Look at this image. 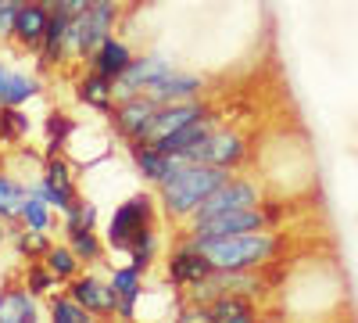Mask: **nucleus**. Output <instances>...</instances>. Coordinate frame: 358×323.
<instances>
[{
    "mask_svg": "<svg viewBox=\"0 0 358 323\" xmlns=\"http://www.w3.org/2000/svg\"><path fill=\"white\" fill-rule=\"evenodd\" d=\"M215 270H262L273 262L283 238L273 230H248V233H226V238H190Z\"/></svg>",
    "mask_w": 358,
    "mask_h": 323,
    "instance_id": "1",
    "label": "nucleus"
},
{
    "mask_svg": "<svg viewBox=\"0 0 358 323\" xmlns=\"http://www.w3.org/2000/svg\"><path fill=\"white\" fill-rule=\"evenodd\" d=\"M233 176V169L222 165H204V162H187L172 180L158 184V198H162V209L169 219H190L201 201L212 194L215 187H222Z\"/></svg>",
    "mask_w": 358,
    "mask_h": 323,
    "instance_id": "2",
    "label": "nucleus"
},
{
    "mask_svg": "<svg viewBox=\"0 0 358 323\" xmlns=\"http://www.w3.org/2000/svg\"><path fill=\"white\" fill-rule=\"evenodd\" d=\"M115 18H118V4L115 0H94L83 15L72 18V29H69V54H94L115 29Z\"/></svg>",
    "mask_w": 358,
    "mask_h": 323,
    "instance_id": "3",
    "label": "nucleus"
},
{
    "mask_svg": "<svg viewBox=\"0 0 358 323\" xmlns=\"http://www.w3.org/2000/svg\"><path fill=\"white\" fill-rule=\"evenodd\" d=\"M276 209L265 205H248V209H233V212H219L208 219H194L190 223V238H226V233H248V230H265L273 223Z\"/></svg>",
    "mask_w": 358,
    "mask_h": 323,
    "instance_id": "4",
    "label": "nucleus"
},
{
    "mask_svg": "<svg viewBox=\"0 0 358 323\" xmlns=\"http://www.w3.org/2000/svg\"><path fill=\"white\" fill-rule=\"evenodd\" d=\"M143 226H155V201L147 198V194H133L129 201H122V205L111 212V223H108L104 241H108V248L126 252L129 241L136 238Z\"/></svg>",
    "mask_w": 358,
    "mask_h": 323,
    "instance_id": "5",
    "label": "nucleus"
},
{
    "mask_svg": "<svg viewBox=\"0 0 358 323\" xmlns=\"http://www.w3.org/2000/svg\"><path fill=\"white\" fill-rule=\"evenodd\" d=\"M158 108H162V104H158L151 94L122 97V101H118V108H111L115 133L122 137L126 144H129V140H147V137H151V126H155Z\"/></svg>",
    "mask_w": 358,
    "mask_h": 323,
    "instance_id": "6",
    "label": "nucleus"
},
{
    "mask_svg": "<svg viewBox=\"0 0 358 323\" xmlns=\"http://www.w3.org/2000/svg\"><path fill=\"white\" fill-rule=\"evenodd\" d=\"M248 158V137L236 130H212V137L201 140L197 148L187 155V162H204V165H222L236 169Z\"/></svg>",
    "mask_w": 358,
    "mask_h": 323,
    "instance_id": "7",
    "label": "nucleus"
},
{
    "mask_svg": "<svg viewBox=\"0 0 358 323\" xmlns=\"http://www.w3.org/2000/svg\"><path fill=\"white\" fill-rule=\"evenodd\" d=\"M248 205H262L258 184L241 180V176H229L222 187H215L212 194L201 201V209L190 216V223L194 219H208V216H219V212H233V209H248Z\"/></svg>",
    "mask_w": 358,
    "mask_h": 323,
    "instance_id": "8",
    "label": "nucleus"
},
{
    "mask_svg": "<svg viewBox=\"0 0 358 323\" xmlns=\"http://www.w3.org/2000/svg\"><path fill=\"white\" fill-rule=\"evenodd\" d=\"M129 155H133V165L140 169V176L147 184H165L172 180V176L187 165V158H179V155H165L158 151L151 140H129Z\"/></svg>",
    "mask_w": 358,
    "mask_h": 323,
    "instance_id": "9",
    "label": "nucleus"
},
{
    "mask_svg": "<svg viewBox=\"0 0 358 323\" xmlns=\"http://www.w3.org/2000/svg\"><path fill=\"white\" fill-rule=\"evenodd\" d=\"M172 72V62L151 54V57H133L129 69L115 79V97H133V94H143L147 86H155L162 76Z\"/></svg>",
    "mask_w": 358,
    "mask_h": 323,
    "instance_id": "10",
    "label": "nucleus"
},
{
    "mask_svg": "<svg viewBox=\"0 0 358 323\" xmlns=\"http://www.w3.org/2000/svg\"><path fill=\"white\" fill-rule=\"evenodd\" d=\"M69 295L76 302H83L94 316H118V291L111 287V280L104 284L94 273H86V277L79 273V277L69 280Z\"/></svg>",
    "mask_w": 358,
    "mask_h": 323,
    "instance_id": "11",
    "label": "nucleus"
},
{
    "mask_svg": "<svg viewBox=\"0 0 358 323\" xmlns=\"http://www.w3.org/2000/svg\"><path fill=\"white\" fill-rule=\"evenodd\" d=\"M212 270H215V266H212V259H208L190 238L179 245V248L172 252V259H169V280L179 284V287H194V284H201Z\"/></svg>",
    "mask_w": 358,
    "mask_h": 323,
    "instance_id": "12",
    "label": "nucleus"
},
{
    "mask_svg": "<svg viewBox=\"0 0 358 323\" xmlns=\"http://www.w3.org/2000/svg\"><path fill=\"white\" fill-rule=\"evenodd\" d=\"M208 115H212V108H208L204 101H197V97L162 104L158 115H155L151 137H147V140H158V137H165V133H172V130H183V126H190V123H197V119H208Z\"/></svg>",
    "mask_w": 358,
    "mask_h": 323,
    "instance_id": "13",
    "label": "nucleus"
},
{
    "mask_svg": "<svg viewBox=\"0 0 358 323\" xmlns=\"http://www.w3.org/2000/svg\"><path fill=\"white\" fill-rule=\"evenodd\" d=\"M201 90H204V79H201V76L172 69V72H169V76H162L155 86H147L143 94H151L158 104H172V101H190V97H201Z\"/></svg>",
    "mask_w": 358,
    "mask_h": 323,
    "instance_id": "14",
    "label": "nucleus"
},
{
    "mask_svg": "<svg viewBox=\"0 0 358 323\" xmlns=\"http://www.w3.org/2000/svg\"><path fill=\"white\" fill-rule=\"evenodd\" d=\"M50 15L54 8H47L43 0H29V4L18 8V18H15V40L22 47H40L43 43V33H47V25H50Z\"/></svg>",
    "mask_w": 358,
    "mask_h": 323,
    "instance_id": "15",
    "label": "nucleus"
},
{
    "mask_svg": "<svg viewBox=\"0 0 358 323\" xmlns=\"http://www.w3.org/2000/svg\"><path fill=\"white\" fill-rule=\"evenodd\" d=\"M212 130H215V119L208 115V119H197V123H190V126H183V130H172V133H165V137H158V140H151V144H155L158 151H165V155L187 158L201 140L212 137Z\"/></svg>",
    "mask_w": 358,
    "mask_h": 323,
    "instance_id": "16",
    "label": "nucleus"
},
{
    "mask_svg": "<svg viewBox=\"0 0 358 323\" xmlns=\"http://www.w3.org/2000/svg\"><path fill=\"white\" fill-rule=\"evenodd\" d=\"M40 319L36 295L29 287H4L0 291V323H33Z\"/></svg>",
    "mask_w": 358,
    "mask_h": 323,
    "instance_id": "17",
    "label": "nucleus"
},
{
    "mask_svg": "<svg viewBox=\"0 0 358 323\" xmlns=\"http://www.w3.org/2000/svg\"><path fill=\"white\" fill-rule=\"evenodd\" d=\"M129 62H133L129 47H126L122 40H115V36H108L94 54H90V69L101 72V76H108V79H118V76L129 69Z\"/></svg>",
    "mask_w": 358,
    "mask_h": 323,
    "instance_id": "18",
    "label": "nucleus"
},
{
    "mask_svg": "<svg viewBox=\"0 0 358 323\" xmlns=\"http://www.w3.org/2000/svg\"><path fill=\"white\" fill-rule=\"evenodd\" d=\"M111 287L118 291V316L133 319L136 316V302L143 295V277L136 266H118L111 270Z\"/></svg>",
    "mask_w": 358,
    "mask_h": 323,
    "instance_id": "19",
    "label": "nucleus"
},
{
    "mask_svg": "<svg viewBox=\"0 0 358 323\" xmlns=\"http://www.w3.org/2000/svg\"><path fill=\"white\" fill-rule=\"evenodd\" d=\"M79 101H83V104H90L94 111L111 115V101H115V79H108V76H101V72L90 69V76H83V79H79Z\"/></svg>",
    "mask_w": 358,
    "mask_h": 323,
    "instance_id": "20",
    "label": "nucleus"
},
{
    "mask_svg": "<svg viewBox=\"0 0 358 323\" xmlns=\"http://www.w3.org/2000/svg\"><path fill=\"white\" fill-rule=\"evenodd\" d=\"M208 312L219 323H251L258 316L248 295H219V298L208 302Z\"/></svg>",
    "mask_w": 358,
    "mask_h": 323,
    "instance_id": "21",
    "label": "nucleus"
},
{
    "mask_svg": "<svg viewBox=\"0 0 358 323\" xmlns=\"http://www.w3.org/2000/svg\"><path fill=\"white\" fill-rule=\"evenodd\" d=\"M43 266L62 280V284H69L72 277H79V266H83V259L72 252V245H50L47 248V255H43Z\"/></svg>",
    "mask_w": 358,
    "mask_h": 323,
    "instance_id": "22",
    "label": "nucleus"
},
{
    "mask_svg": "<svg viewBox=\"0 0 358 323\" xmlns=\"http://www.w3.org/2000/svg\"><path fill=\"white\" fill-rule=\"evenodd\" d=\"M36 94H40V79L25 76V72H11V69H8V79H4V94H0V104L22 108L25 101H33Z\"/></svg>",
    "mask_w": 358,
    "mask_h": 323,
    "instance_id": "23",
    "label": "nucleus"
},
{
    "mask_svg": "<svg viewBox=\"0 0 358 323\" xmlns=\"http://www.w3.org/2000/svg\"><path fill=\"white\" fill-rule=\"evenodd\" d=\"M25 198H29V187H25V184H18L15 176L0 172V219H4V223L18 219Z\"/></svg>",
    "mask_w": 358,
    "mask_h": 323,
    "instance_id": "24",
    "label": "nucleus"
},
{
    "mask_svg": "<svg viewBox=\"0 0 358 323\" xmlns=\"http://www.w3.org/2000/svg\"><path fill=\"white\" fill-rule=\"evenodd\" d=\"M18 223L22 219H11V238H15V248H18V255L22 259H29V262H33V259H43L47 255V248H50V241H47V233L43 230H18Z\"/></svg>",
    "mask_w": 358,
    "mask_h": 323,
    "instance_id": "25",
    "label": "nucleus"
},
{
    "mask_svg": "<svg viewBox=\"0 0 358 323\" xmlns=\"http://www.w3.org/2000/svg\"><path fill=\"white\" fill-rule=\"evenodd\" d=\"M155 252H158V230L155 226H143L136 238L129 241V248H126L129 266H136L140 273H147V266L155 262Z\"/></svg>",
    "mask_w": 358,
    "mask_h": 323,
    "instance_id": "26",
    "label": "nucleus"
},
{
    "mask_svg": "<svg viewBox=\"0 0 358 323\" xmlns=\"http://www.w3.org/2000/svg\"><path fill=\"white\" fill-rule=\"evenodd\" d=\"M33 194H40V198L50 205V209H57V212H69L72 205L79 201V194H76V184H72V187H57V184L43 180V176H40L36 184H33Z\"/></svg>",
    "mask_w": 358,
    "mask_h": 323,
    "instance_id": "27",
    "label": "nucleus"
},
{
    "mask_svg": "<svg viewBox=\"0 0 358 323\" xmlns=\"http://www.w3.org/2000/svg\"><path fill=\"white\" fill-rule=\"evenodd\" d=\"M69 245H72V252H76L83 262H101V259H104V248H108V241L97 238V230H94V226L69 233Z\"/></svg>",
    "mask_w": 358,
    "mask_h": 323,
    "instance_id": "28",
    "label": "nucleus"
},
{
    "mask_svg": "<svg viewBox=\"0 0 358 323\" xmlns=\"http://www.w3.org/2000/svg\"><path fill=\"white\" fill-rule=\"evenodd\" d=\"M18 219H22V226H29V230H43V233H47V230H50V205H47L40 194L29 191Z\"/></svg>",
    "mask_w": 358,
    "mask_h": 323,
    "instance_id": "29",
    "label": "nucleus"
},
{
    "mask_svg": "<svg viewBox=\"0 0 358 323\" xmlns=\"http://www.w3.org/2000/svg\"><path fill=\"white\" fill-rule=\"evenodd\" d=\"M50 316L57 323H90V312L83 302H76L72 295H50Z\"/></svg>",
    "mask_w": 358,
    "mask_h": 323,
    "instance_id": "30",
    "label": "nucleus"
},
{
    "mask_svg": "<svg viewBox=\"0 0 358 323\" xmlns=\"http://www.w3.org/2000/svg\"><path fill=\"white\" fill-rule=\"evenodd\" d=\"M69 133H72V119H69L65 111L47 115V155H57V151H62Z\"/></svg>",
    "mask_w": 358,
    "mask_h": 323,
    "instance_id": "31",
    "label": "nucleus"
},
{
    "mask_svg": "<svg viewBox=\"0 0 358 323\" xmlns=\"http://www.w3.org/2000/svg\"><path fill=\"white\" fill-rule=\"evenodd\" d=\"M90 226H97V205H90V201H76L72 209L65 212V233L90 230Z\"/></svg>",
    "mask_w": 358,
    "mask_h": 323,
    "instance_id": "32",
    "label": "nucleus"
},
{
    "mask_svg": "<svg viewBox=\"0 0 358 323\" xmlns=\"http://www.w3.org/2000/svg\"><path fill=\"white\" fill-rule=\"evenodd\" d=\"M43 180H50V184H57V187H72V184H76V172H72L69 158H62V151L47 155V162H43Z\"/></svg>",
    "mask_w": 358,
    "mask_h": 323,
    "instance_id": "33",
    "label": "nucleus"
},
{
    "mask_svg": "<svg viewBox=\"0 0 358 323\" xmlns=\"http://www.w3.org/2000/svg\"><path fill=\"white\" fill-rule=\"evenodd\" d=\"M0 111H4V144H18L29 133V115L11 104H0Z\"/></svg>",
    "mask_w": 358,
    "mask_h": 323,
    "instance_id": "34",
    "label": "nucleus"
},
{
    "mask_svg": "<svg viewBox=\"0 0 358 323\" xmlns=\"http://www.w3.org/2000/svg\"><path fill=\"white\" fill-rule=\"evenodd\" d=\"M57 284H62V280H57V277L43 266V262H33V266H29V273H25V287L33 291V295H50Z\"/></svg>",
    "mask_w": 358,
    "mask_h": 323,
    "instance_id": "35",
    "label": "nucleus"
},
{
    "mask_svg": "<svg viewBox=\"0 0 358 323\" xmlns=\"http://www.w3.org/2000/svg\"><path fill=\"white\" fill-rule=\"evenodd\" d=\"M90 4H94V0H57V8H54V11H65L69 18H76V15H83Z\"/></svg>",
    "mask_w": 358,
    "mask_h": 323,
    "instance_id": "36",
    "label": "nucleus"
},
{
    "mask_svg": "<svg viewBox=\"0 0 358 323\" xmlns=\"http://www.w3.org/2000/svg\"><path fill=\"white\" fill-rule=\"evenodd\" d=\"M0 223H4V219H0ZM8 233H11V230H4V226H0V248H4V241H8Z\"/></svg>",
    "mask_w": 358,
    "mask_h": 323,
    "instance_id": "37",
    "label": "nucleus"
},
{
    "mask_svg": "<svg viewBox=\"0 0 358 323\" xmlns=\"http://www.w3.org/2000/svg\"><path fill=\"white\" fill-rule=\"evenodd\" d=\"M0 144H4V111H0Z\"/></svg>",
    "mask_w": 358,
    "mask_h": 323,
    "instance_id": "38",
    "label": "nucleus"
},
{
    "mask_svg": "<svg viewBox=\"0 0 358 323\" xmlns=\"http://www.w3.org/2000/svg\"><path fill=\"white\" fill-rule=\"evenodd\" d=\"M11 4H18V8H22V4H29V0H11Z\"/></svg>",
    "mask_w": 358,
    "mask_h": 323,
    "instance_id": "39",
    "label": "nucleus"
},
{
    "mask_svg": "<svg viewBox=\"0 0 358 323\" xmlns=\"http://www.w3.org/2000/svg\"><path fill=\"white\" fill-rule=\"evenodd\" d=\"M4 4H8V0H0V8H4Z\"/></svg>",
    "mask_w": 358,
    "mask_h": 323,
    "instance_id": "40",
    "label": "nucleus"
}]
</instances>
